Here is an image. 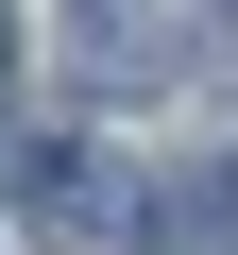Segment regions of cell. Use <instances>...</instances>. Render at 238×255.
Here are the masks:
<instances>
[{
    "mask_svg": "<svg viewBox=\"0 0 238 255\" xmlns=\"http://www.w3.org/2000/svg\"><path fill=\"white\" fill-rule=\"evenodd\" d=\"M0 204L34 221V255H136V170H119V153H85V136L0 153Z\"/></svg>",
    "mask_w": 238,
    "mask_h": 255,
    "instance_id": "6da1fadb",
    "label": "cell"
},
{
    "mask_svg": "<svg viewBox=\"0 0 238 255\" xmlns=\"http://www.w3.org/2000/svg\"><path fill=\"white\" fill-rule=\"evenodd\" d=\"M51 51H68L85 102H153V85L187 68V34L153 17V0H68V34H51Z\"/></svg>",
    "mask_w": 238,
    "mask_h": 255,
    "instance_id": "7a4b0ae2",
    "label": "cell"
},
{
    "mask_svg": "<svg viewBox=\"0 0 238 255\" xmlns=\"http://www.w3.org/2000/svg\"><path fill=\"white\" fill-rule=\"evenodd\" d=\"M136 255H238V170H187L170 204H136Z\"/></svg>",
    "mask_w": 238,
    "mask_h": 255,
    "instance_id": "3957f363",
    "label": "cell"
},
{
    "mask_svg": "<svg viewBox=\"0 0 238 255\" xmlns=\"http://www.w3.org/2000/svg\"><path fill=\"white\" fill-rule=\"evenodd\" d=\"M0 85H17V0H0Z\"/></svg>",
    "mask_w": 238,
    "mask_h": 255,
    "instance_id": "277c9868",
    "label": "cell"
}]
</instances>
